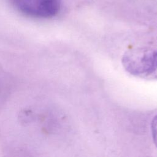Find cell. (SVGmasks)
Segmentation results:
<instances>
[{
    "label": "cell",
    "instance_id": "obj_1",
    "mask_svg": "<svg viewBox=\"0 0 157 157\" xmlns=\"http://www.w3.org/2000/svg\"><path fill=\"white\" fill-rule=\"evenodd\" d=\"M125 70L134 76L157 79V50L145 47L126 51L122 58Z\"/></svg>",
    "mask_w": 157,
    "mask_h": 157
},
{
    "label": "cell",
    "instance_id": "obj_2",
    "mask_svg": "<svg viewBox=\"0 0 157 157\" xmlns=\"http://www.w3.org/2000/svg\"><path fill=\"white\" fill-rule=\"evenodd\" d=\"M11 2L18 12L36 18L53 17L61 7L60 0H11Z\"/></svg>",
    "mask_w": 157,
    "mask_h": 157
},
{
    "label": "cell",
    "instance_id": "obj_3",
    "mask_svg": "<svg viewBox=\"0 0 157 157\" xmlns=\"http://www.w3.org/2000/svg\"><path fill=\"white\" fill-rule=\"evenodd\" d=\"M151 130L154 144L157 147V115L153 117L151 121Z\"/></svg>",
    "mask_w": 157,
    "mask_h": 157
}]
</instances>
